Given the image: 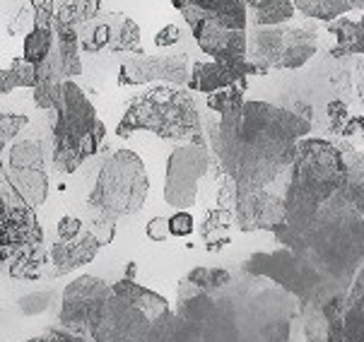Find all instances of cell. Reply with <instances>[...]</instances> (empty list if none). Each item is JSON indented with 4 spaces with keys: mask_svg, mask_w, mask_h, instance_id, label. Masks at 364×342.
I'll return each mask as SVG.
<instances>
[{
    "mask_svg": "<svg viewBox=\"0 0 364 342\" xmlns=\"http://www.w3.org/2000/svg\"><path fill=\"white\" fill-rule=\"evenodd\" d=\"M208 128L210 150L237 188H268L289 171L299 140L311 130V118L306 111L244 102Z\"/></svg>",
    "mask_w": 364,
    "mask_h": 342,
    "instance_id": "obj_1",
    "label": "cell"
},
{
    "mask_svg": "<svg viewBox=\"0 0 364 342\" xmlns=\"http://www.w3.org/2000/svg\"><path fill=\"white\" fill-rule=\"evenodd\" d=\"M215 306L200 323V342H287L301 316L297 296L263 277L246 275L215 292Z\"/></svg>",
    "mask_w": 364,
    "mask_h": 342,
    "instance_id": "obj_2",
    "label": "cell"
},
{
    "mask_svg": "<svg viewBox=\"0 0 364 342\" xmlns=\"http://www.w3.org/2000/svg\"><path fill=\"white\" fill-rule=\"evenodd\" d=\"M275 239L311 263L321 275L345 284H353V277L364 265V215L345 201L343 191L301 225H280Z\"/></svg>",
    "mask_w": 364,
    "mask_h": 342,
    "instance_id": "obj_3",
    "label": "cell"
},
{
    "mask_svg": "<svg viewBox=\"0 0 364 342\" xmlns=\"http://www.w3.org/2000/svg\"><path fill=\"white\" fill-rule=\"evenodd\" d=\"M345 183L343 150L328 140H299L294 161L289 166V183L285 191V222L294 227L311 217L323 203H328Z\"/></svg>",
    "mask_w": 364,
    "mask_h": 342,
    "instance_id": "obj_4",
    "label": "cell"
},
{
    "mask_svg": "<svg viewBox=\"0 0 364 342\" xmlns=\"http://www.w3.org/2000/svg\"><path fill=\"white\" fill-rule=\"evenodd\" d=\"M147 130L162 140H193L203 135V121L193 95L176 85H159L135 97L116 126L119 138Z\"/></svg>",
    "mask_w": 364,
    "mask_h": 342,
    "instance_id": "obj_5",
    "label": "cell"
},
{
    "mask_svg": "<svg viewBox=\"0 0 364 342\" xmlns=\"http://www.w3.org/2000/svg\"><path fill=\"white\" fill-rule=\"evenodd\" d=\"M53 123V164L60 173H75L85 159L100 152L107 126L80 87L68 80L60 87Z\"/></svg>",
    "mask_w": 364,
    "mask_h": 342,
    "instance_id": "obj_6",
    "label": "cell"
},
{
    "mask_svg": "<svg viewBox=\"0 0 364 342\" xmlns=\"http://www.w3.org/2000/svg\"><path fill=\"white\" fill-rule=\"evenodd\" d=\"M147 193H150V178L143 159L131 150H116L100 166L95 188L87 198V208L107 213L114 220L133 217L143 210Z\"/></svg>",
    "mask_w": 364,
    "mask_h": 342,
    "instance_id": "obj_7",
    "label": "cell"
},
{
    "mask_svg": "<svg viewBox=\"0 0 364 342\" xmlns=\"http://www.w3.org/2000/svg\"><path fill=\"white\" fill-rule=\"evenodd\" d=\"M244 272L268 279V282L289 292L292 296H297L299 311L318 299L338 294V292H350V284L321 275L311 263H306L304 258L285 246L277 251L254 253L251 258H246Z\"/></svg>",
    "mask_w": 364,
    "mask_h": 342,
    "instance_id": "obj_8",
    "label": "cell"
},
{
    "mask_svg": "<svg viewBox=\"0 0 364 342\" xmlns=\"http://www.w3.org/2000/svg\"><path fill=\"white\" fill-rule=\"evenodd\" d=\"M318 39L309 27H256L249 36L246 60L254 63L263 75L268 70H297L309 63L316 53Z\"/></svg>",
    "mask_w": 364,
    "mask_h": 342,
    "instance_id": "obj_9",
    "label": "cell"
},
{
    "mask_svg": "<svg viewBox=\"0 0 364 342\" xmlns=\"http://www.w3.org/2000/svg\"><path fill=\"white\" fill-rule=\"evenodd\" d=\"M210 169V147L203 135L171 150L164 171V203L188 210L198 201V181Z\"/></svg>",
    "mask_w": 364,
    "mask_h": 342,
    "instance_id": "obj_10",
    "label": "cell"
},
{
    "mask_svg": "<svg viewBox=\"0 0 364 342\" xmlns=\"http://www.w3.org/2000/svg\"><path fill=\"white\" fill-rule=\"evenodd\" d=\"M8 188L27 203L29 208H39L48 198V173L44 161V147L39 140H20L10 147L5 176L0 178Z\"/></svg>",
    "mask_w": 364,
    "mask_h": 342,
    "instance_id": "obj_11",
    "label": "cell"
},
{
    "mask_svg": "<svg viewBox=\"0 0 364 342\" xmlns=\"http://www.w3.org/2000/svg\"><path fill=\"white\" fill-rule=\"evenodd\" d=\"M34 244H44L34 208L22 203L8 183L0 181V263H10L17 253Z\"/></svg>",
    "mask_w": 364,
    "mask_h": 342,
    "instance_id": "obj_12",
    "label": "cell"
},
{
    "mask_svg": "<svg viewBox=\"0 0 364 342\" xmlns=\"http://www.w3.org/2000/svg\"><path fill=\"white\" fill-rule=\"evenodd\" d=\"M152 321L128 299L111 294L90 321L92 342H147Z\"/></svg>",
    "mask_w": 364,
    "mask_h": 342,
    "instance_id": "obj_13",
    "label": "cell"
},
{
    "mask_svg": "<svg viewBox=\"0 0 364 342\" xmlns=\"http://www.w3.org/2000/svg\"><path fill=\"white\" fill-rule=\"evenodd\" d=\"M111 294H114L111 284H107L104 279L95 275H80L77 279H73L63 292V299H60V311H58L60 328L87 335L95 311Z\"/></svg>",
    "mask_w": 364,
    "mask_h": 342,
    "instance_id": "obj_14",
    "label": "cell"
},
{
    "mask_svg": "<svg viewBox=\"0 0 364 342\" xmlns=\"http://www.w3.org/2000/svg\"><path fill=\"white\" fill-rule=\"evenodd\" d=\"M183 20L188 22L191 32H193L196 43L200 46L203 53H208L213 60L225 65H234L246 60L249 51V32H237V29H227L215 20V17L198 15V12H186Z\"/></svg>",
    "mask_w": 364,
    "mask_h": 342,
    "instance_id": "obj_15",
    "label": "cell"
},
{
    "mask_svg": "<svg viewBox=\"0 0 364 342\" xmlns=\"http://www.w3.org/2000/svg\"><path fill=\"white\" fill-rule=\"evenodd\" d=\"M191 63L186 53H159V55H133L119 68V87L169 82L188 87Z\"/></svg>",
    "mask_w": 364,
    "mask_h": 342,
    "instance_id": "obj_16",
    "label": "cell"
},
{
    "mask_svg": "<svg viewBox=\"0 0 364 342\" xmlns=\"http://www.w3.org/2000/svg\"><path fill=\"white\" fill-rule=\"evenodd\" d=\"M285 222V196L268 188H237L234 225L239 232H275Z\"/></svg>",
    "mask_w": 364,
    "mask_h": 342,
    "instance_id": "obj_17",
    "label": "cell"
},
{
    "mask_svg": "<svg viewBox=\"0 0 364 342\" xmlns=\"http://www.w3.org/2000/svg\"><path fill=\"white\" fill-rule=\"evenodd\" d=\"M348 306V292H338L301 309L306 342H345L343 319Z\"/></svg>",
    "mask_w": 364,
    "mask_h": 342,
    "instance_id": "obj_18",
    "label": "cell"
},
{
    "mask_svg": "<svg viewBox=\"0 0 364 342\" xmlns=\"http://www.w3.org/2000/svg\"><path fill=\"white\" fill-rule=\"evenodd\" d=\"M249 75H263V73L254 63H249V60H242V63L234 65L218 63V60H208V63L198 60V63L191 65L188 90L203 92V95H215V92L227 90V87L237 82H244Z\"/></svg>",
    "mask_w": 364,
    "mask_h": 342,
    "instance_id": "obj_19",
    "label": "cell"
},
{
    "mask_svg": "<svg viewBox=\"0 0 364 342\" xmlns=\"http://www.w3.org/2000/svg\"><path fill=\"white\" fill-rule=\"evenodd\" d=\"M181 15L186 12H198V15L215 17L222 27L237 29V32H246L249 24V8L244 0H171Z\"/></svg>",
    "mask_w": 364,
    "mask_h": 342,
    "instance_id": "obj_20",
    "label": "cell"
},
{
    "mask_svg": "<svg viewBox=\"0 0 364 342\" xmlns=\"http://www.w3.org/2000/svg\"><path fill=\"white\" fill-rule=\"evenodd\" d=\"M100 241L87 229H85L82 236H77L73 241H55L51 251H48L53 263V275H65V272H73L77 267L92 263L97 253H100Z\"/></svg>",
    "mask_w": 364,
    "mask_h": 342,
    "instance_id": "obj_21",
    "label": "cell"
},
{
    "mask_svg": "<svg viewBox=\"0 0 364 342\" xmlns=\"http://www.w3.org/2000/svg\"><path fill=\"white\" fill-rule=\"evenodd\" d=\"M215 306V296L208 294L196 287L188 277L178 279V287H176V314L181 316L183 321L193 323V326H200V323L208 321L210 311Z\"/></svg>",
    "mask_w": 364,
    "mask_h": 342,
    "instance_id": "obj_22",
    "label": "cell"
},
{
    "mask_svg": "<svg viewBox=\"0 0 364 342\" xmlns=\"http://www.w3.org/2000/svg\"><path fill=\"white\" fill-rule=\"evenodd\" d=\"M111 289H114V294H119L123 299L131 301L133 306H138L150 321H157L159 316H164L166 311H171L169 301H166L162 294H157V292L147 289L143 284L133 282V279H128V277H121L116 284H111Z\"/></svg>",
    "mask_w": 364,
    "mask_h": 342,
    "instance_id": "obj_23",
    "label": "cell"
},
{
    "mask_svg": "<svg viewBox=\"0 0 364 342\" xmlns=\"http://www.w3.org/2000/svg\"><path fill=\"white\" fill-rule=\"evenodd\" d=\"M53 12H34V27L24 39V60L32 65H41L53 48Z\"/></svg>",
    "mask_w": 364,
    "mask_h": 342,
    "instance_id": "obj_24",
    "label": "cell"
},
{
    "mask_svg": "<svg viewBox=\"0 0 364 342\" xmlns=\"http://www.w3.org/2000/svg\"><path fill=\"white\" fill-rule=\"evenodd\" d=\"M232 227L234 225V210L230 208H213L205 213V220L200 225V239L205 251L218 253L232 241Z\"/></svg>",
    "mask_w": 364,
    "mask_h": 342,
    "instance_id": "obj_25",
    "label": "cell"
},
{
    "mask_svg": "<svg viewBox=\"0 0 364 342\" xmlns=\"http://www.w3.org/2000/svg\"><path fill=\"white\" fill-rule=\"evenodd\" d=\"M147 342H200L198 326L183 321L176 311H166L157 321H152Z\"/></svg>",
    "mask_w": 364,
    "mask_h": 342,
    "instance_id": "obj_26",
    "label": "cell"
},
{
    "mask_svg": "<svg viewBox=\"0 0 364 342\" xmlns=\"http://www.w3.org/2000/svg\"><path fill=\"white\" fill-rule=\"evenodd\" d=\"M328 34L336 36V46L331 48L333 55H353L364 51V17L360 20H348V17H338L328 22Z\"/></svg>",
    "mask_w": 364,
    "mask_h": 342,
    "instance_id": "obj_27",
    "label": "cell"
},
{
    "mask_svg": "<svg viewBox=\"0 0 364 342\" xmlns=\"http://www.w3.org/2000/svg\"><path fill=\"white\" fill-rule=\"evenodd\" d=\"M109 24V51L114 53H143L140 51V29L131 17L111 12L104 17Z\"/></svg>",
    "mask_w": 364,
    "mask_h": 342,
    "instance_id": "obj_28",
    "label": "cell"
},
{
    "mask_svg": "<svg viewBox=\"0 0 364 342\" xmlns=\"http://www.w3.org/2000/svg\"><path fill=\"white\" fill-rule=\"evenodd\" d=\"M345 157V183L343 196L360 215H364V152L343 150Z\"/></svg>",
    "mask_w": 364,
    "mask_h": 342,
    "instance_id": "obj_29",
    "label": "cell"
},
{
    "mask_svg": "<svg viewBox=\"0 0 364 342\" xmlns=\"http://www.w3.org/2000/svg\"><path fill=\"white\" fill-rule=\"evenodd\" d=\"M294 8L311 20L333 22L353 10L364 12V0H294Z\"/></svg>",
    "mask_w": 364,
    "mask_h": 342,
    "instance_id": "obj_30",
    "label": "cell"
},
{
    "mask_svg": "<svg viewBox=\"0 0 364 342\" xmlns=\"http://www.w3.org/2000/svg\"><path fill=\"white\" fill-rule=\"evenodd\" d=\"M46 258H51V253L46 251L44 244H34L29 248H24L22 253H17L15 258L10 260V277L15 279H39L41 272H44Z\"/></svg>",
    "mask_w": 364,
    "mask_h": 342,
    "instance_id": "obj_31",
    "label": "cell"
},
{
    "mask_svg": "<svg viewBox=\"0 0 364 342\" xmlns=\"http://www.w3.org/2000/svg\"><path fill=\"white\" fill-rule=\"evenodd\" d=\"M36 82H39L36 65H32L24 58H15L8 68L0 70V95H10L17 87H29V90H34Z\"/></svg>",
    "mask_w": 364,
    "mask_h": 342,
    "instance_id": "obj_32",
    "label": "cell"
},
{
    "mask_svg": "<svg viewBox=\"0 0 364 342\" xmlns=\"http://www.w3.org/2000/svg\"><path fill=\"white\" fill-rule=\"evenodd\" d=\"M254 24L256 27H282L294 17V0H263L254 10Z\"/></svg>",
    "mask_w": 364,
    "mask_h": 342,
    "instance_id": "obj_33",
    "label": "cell"
},
{
    "mask_svg": "<svg viewBox=\"0 0 364 342\" xmlns=\"http://www.w3.org/2000/svg\"><path fill=\"white\" fill-rule=\"evenodd\" d=\"M191 282L196 284L198 289L208 292V294H215L222 287L232 282V272L227 267H213V265H198L186 275Z\"/></svg>",
    "mask_w": 364,
    "mask_h": 342,
    "instance_id": "obj_34",
    "label": "cell"
},
{
    "mask_svg": "<svg viewBox=\"0 0 364 342\" xmlns=\"http://www.w3.org/2000/svg\"><path fill=\"white\" fill-rule=\"evenodd\" d=\"M244 95H246V80H244V82H237V85L227 87V90L215 92V95H208L205 104H208L210 111L220 114V118H222V116H227V114H232V111L244 107V102H246Z\"/></svg>",
    "mask_w": 364,
    "mask_h": 342,
    "instance_id": "obj_35",
    "label": "cell"
},
{
    "mask_svg": "<svg viewBox=\"0 0 364 342\" xmlns=\"http://www.w3.org/2000/svg\"><path fill=\"white\" fill-rule=\"evenodd\" d=\"M343 331L345 342H364V299H348Z\"/></svg>",
    "mask_w": 364,
    "mask_h": 342,
    "instance_id": "obj_36",
    "label": "cell"
},
{
    "mask_svg": "<svg viewBox=\"0 0 364 342\" xmlns=\"http://www.w3.org/2000/svg\"><path fill=\"white\" fill-rule=\"evenodd\" d=\"M92 213H95V217H92L85 229L100 241V246H109L116 236V220L107 213H97V210H92Z\"/></svg>",
    "mask_w": 364,
    "mask_h": 342,
    "instance_id": "obj_37",
    "label": "cell"
},
{
    "mask_svg": "<svg viewBox=\"0 0 364 342\" xmlns=\"http://www.w3.org/2000/svg\"><path fill=\"white\" fill-rule=\"evenodd\" d=\"M29 118L24 114H0V154H3L5 145L12 142L20 135V130L27 126Z\"/></svg>",
    "mask_w": 364,
    "mask_h": 342,
    "instance_id": "obj_38",
    "label": "cell"
},
{
    "mask_svg": "<svg viewBox=\"0 0 364 342\" xmlns=\"http://www.w3.org/2000/svg\"><path fill=\"white\" fill-rule=\"evenodd\" d=\"M53 301V292H34V294H27L17 301V309L22 311L24 316H36V314H44V311L51 306Z\"/></svg>",
    "mask_w": 364,
    "mask_h": 342,
    "instance_id": "obj_39",
    "label": "cell"
},
{
    "mask_svg": "<svg viewBox=\"0 0 364 342\" xmlns=\"http://www.w3.org/2000/svg\"><path fill=\"white\" fill-rule=\"evenodd\" d=\"M326 116H328V123H331V133L341 135L345 123H348V118H350L348 104L341 102V99H333V102H328V107H326Z\"/></svg>",
    "mask_w": 364,
    "mask_h": 342,
    "instance_id": "obj_40",
    "label": "cell"
},
{
    "mask_svg": "<svg viewBox=\"0 0 364 342\" xmlns=\"http://www.w3.org/2000/svg\"><path fill=\"white\" fill-rule=\"evenodd\" d=\"M55 234H58V241H73L85 234V222L73 215H65L63 220L58 222V227H55Z\"/></svg>",
    "mask_w": 364,
    "mask_h": 342,
    "instance_id": "obj_41",
    "label": "cell"
},
{
    "mask_svg": "<svg viewBox=\"0 0 364 342\" xmlns=\"http://www.w3.org/2000/svg\"><path fill=\"white\" fill-rule=\"evenodd\" d=\"M169 229L171 236H188L196 232V220L188 210H178L169 217Z\"/></svg>",
    "mask_w": 364,
    "mask_h": 342,
    "instance_id": "obj_42",
    "label": "cell"
},
{
    "mask_svg": "<svg viewBox=\"0 0 364 342\" xmlns=\"http://www.w3.org/2000/svg\"><path fill=\"white\" fill-rule=\"evenodd\" d=\"M24 342H87V338L80 333H73L68 328H53L44 335H36V338H29Z\"/></svg>",
    "mask_w": 364,
    "mask_h": 342,
    "instance_id": "obj_43",
    "label": "cell"
},
{
    "mask_svg": "<svg viewBox=\"0 0 364 342\" xmlns=\"http://www.w3.org/2000/svg\"><path fill=\"white\" fill-rule=\"evenodd\" d=\"M145 234L150 241H155V244H162L171 236V229H169V217H152L150 222H147L145 227Z\"/></svg>",
    "mask_w": 364,
    "mask_h": 342,
    "instance_id": "obj_44",
    "label": "cell"
},
{
    "mask_svg": "<svg viewBox=\"0 0 364 342\" xmlns=\"http://www.w3.org/2000/svg\"><path fill=\"white\" fill-rule=\"evenodd\" d=\"M341 135L348 142H355V145H357V142H364V116H360V114L350 116Z\"/></svg>",
    "mask_w": 364,
    "mask_h": 342,
    "instance_id": "obj_45",
    "label": "cell"
},
{
    "mask_svg": "<svg viewBox=\"0 0 364 342\" xmlns=\"http://www.w3.org/2000/svg\"><path fill=\"white\" fill-rule=\"evenodd\" d=\"M178 41H181V29H178L176 24H166V27H162L155 34V46H159V48L176 46Z\"/></svg>",
    "mask_w": 364,
    "mask_h": 342,
    "instance_id": "obj_46",
    "label": "cell"
},
{
    "mask_svg": "<svg viewBox=\"0 0 364 342\" xmlns=\"http://www.w3.org/2000/svg\"><path fill=\"white\" fill-rule=\"evenodd\" d=\"M348 299H364V265L357 270V275L353 277V284H350Z\"/></svg>",
    "mask_w": 364,
    "mask_h": 342,
    "instance_id": "obj_47",
    "label": "cell"
},
{
    "mask_svg": "<svg viewBox=\"0 0 364 342\" xmlns=\"http://www.w3.org/2000/svg\"><path fill=\"white\" fill-rule=\"evenodd\" d=\"M357 97H360V102L364 104V73L360 75V80H357Z\"/></svg>",
    "mask_w": 364,
    "mask_h": 342,
    "instance_id": "obj_48",
    "label": "cell"
},
{
    "mask_svg": "<svg viewBox=\"0 0 364 342\" xmlns=\"http://www.w3.org/2000/svg\"><path fill=\"white\" fill-rule=\"evenodd\" d=\"M244 3H246V8H249V10H254L256 5H261V3H263V0H244Z\"/></svg>",
    "mask_w": 364,
    "mask_h": 342,
    "instance_id": "obj_49",
    "label": "cell"
},
{
    "mask_svg": "<svg viewBox=\"0 0 364 342\" xmlns=\"http://www.w3.org/2000/svg\"><path fill=\"white\" fill-rule=\"evenodd\" d=\"M5 176V161H3V154H0V178Z\"/></svg>",
    "mask_w": 364,
    "mask_h": 342,
    "instance_id": "obj_50",
    "label": "cell"
},
{
    "mask_svg": "<svg viewBox=\"0 0 364 342\" xmlns=\"http://www.w3.org/2000/svg\"><path fill=\"white\" fill-rule=\"evenodd\" d=\"M362 53H364V51H362Z\"/></svg>",
    "mask_w": 364,
    "mask_h": 342,
    "instance_id": "obj_51",
    "label": "cell"
}]
</instances>
